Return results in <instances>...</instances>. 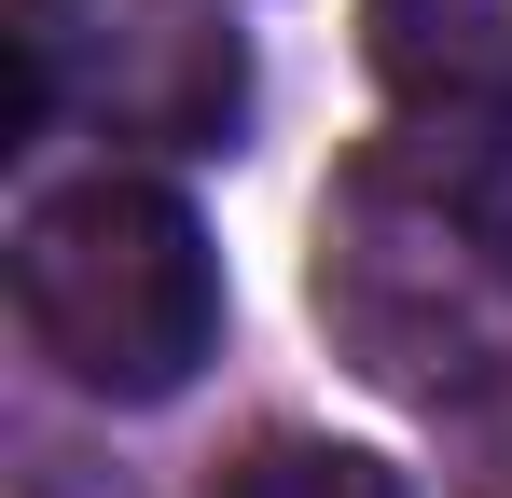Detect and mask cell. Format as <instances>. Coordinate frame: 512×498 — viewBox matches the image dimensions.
I'll return each mask as SVG.
<instances>
[{"instance_id":"cell-1","label":"cell","mask_w":512,"mask_h":498,"mask_svg":"<svg viewBox=\"0 0 512 498\" xmlns=\"http://www.w3.org/2000/svg\"><path fill=\"white\" fill-rule=\"evenodd\" d=\"M14 319L97 402H167L222 346V249L167 180L97 166L14 222Z\"/></svg>"},{"instance_id":"cell-2","label":"cell","mask_w":512,"mask_h":498,"mask_svg":"<svg viewBox=\"0 0 512 498\" xmlns=\"http://www.w3.org/2000/svg\"><path fill=\"white\" fill-rule=\"evenodd\" d=\"M319 319L360 346L374 388L471 402L512 360V263L485 249V222L416 153H374L333 194V222H319Z\"/></svg>"},{"instance_id":"cell-3","label":"cell","mask_w":512,"mask_h":498,"mask_svg":"<svg viewBox=\"0 0 512 498\" xmlns=\"http://www.w3.org/2000/svg\"><path fill=\"white\" fill-rule=\"evenodd\" d=\"M14 125H84L111 153H222L250 125L236 0H14Z\"/></svg>"},{"instance_id":"cell-4","label":"cell","mask_w":512,"mask_h":498,"mask_svg":"<svg viewBox=\"0 0 512 498\" xmlns=\"http://www.w3.org/2000/svg\"><path fill=\"white\" fill-rule=\"evenodd\" d=\"M360 28H374V83L416 125H457V111L512 97V0H374Z\"/></svg>"},{"instance_id":"cell-5","label":"cell","mask_w":512,"mask_h":498,"mask_svg":"<svg viewBox=\"0 0 512 498\" xmlns=\"http://www.w3.org/2000/svg\"><path fill=\"white\" fill-rule=\"evenodd\" d=\"M222 498H416V485L360 443H263V457L222 471Z\"/></svg>"}]
</instances>
